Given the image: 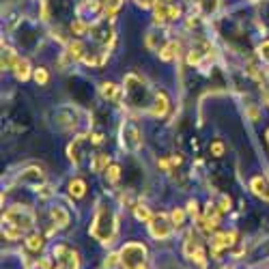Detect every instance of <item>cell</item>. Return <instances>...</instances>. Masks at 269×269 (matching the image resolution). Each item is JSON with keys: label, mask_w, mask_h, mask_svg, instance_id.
Listing matches in <instances>:
<instances>
[{"label": "cell", "mask_w": 269, "mask_h": 269, "mask_svg": "<svg viewBox=\"0 0 269 269\" xmlns=\"http://www.w3.org/2000/svg\"><path fill=\"white\" fill-rule=\"evenodd\" d=\"M32 224H35V213L28 207L15 205L3 216V235L7 239H18Z\"/></svg>", "instance_id": "6da1fadb"}, {"label": "cell", "mask_w": 269, "mask_h": 269, "mask_svg": "<svg viewBox=\"0 0 269 269\" xmlns=\"http://www.w3.org/2000/svg\"><path fill=\"white\" fill-rule=\"evenodd\" d=\"M114 228H117V220H114L112 216V211L108 207H99L97 209V213H95V220H93V224H91V233L93 237L97 241H101V243H110L112 237H114Z\"/></svg>", "instance_id": "7a4b0ae2"}, {"label": "cell", "mask_w": 269, "mask_h": 269, "mask_svg": "<svg viewBox=\"0 0 269 269\" xmlns=\"http://www.w3.org/2000/svg\"><path fill=\"white\" fill-rule=\"evenodd\" d=\"M144 256L146 248L142 243H125L121 250V265H123V269H138L144 265Z\"/></svg>", "instance_id": "3957f363"}, {"label": "cell", "mask_w": 269, "mask_h": 269, "mask_svg": "<svg viewBox=\"0 0 269 269\" xmlns=\"http://www.w3.org/2000/svg\"><path fill=\"white\" fill-rule=\"evenodd\" d=\"M149 228L155 239H166L170 231H173V222H168L166 213H159V216H153V220L149 222Z\"/></svg>", "instance_id": "277c9868"}, {"label": "cell", "mask_w": 269, "mask_h": 269, "mask_svg": "<svg viewBox=\"0 0 269 269\" xmlns=\"http://www.w3.org/2000/svg\"><path fill=\"white\" fill-rule=\"evenodd\" d=\"M235 237H237L235 233H218L216 237H213V241H211V254L218 258L220 252H222L224 248L233 246V243H235Z\"/></svg>", "instance_id": "5b68a950"}, {"label": "cell", "mask_w": 269, "mask_h": 269, "mask_svg": "<svg viewBox=\"0 0 269 269\" xmlns=\"http://www.w3.org/2000/svg\"><path fill=\"white\" fill-rule=\"evenodd\" d=\"M91 35H93L95 41L105 43V45H108V41H112V30L108 28V22H99V24H95V26L91 28Z\"/></svg>", "instance_id": "8992f818"}, {"label": "cell", "mask_w": 269, "mask_h": 269, "mask_svg": "<svg viewBox=\"0 0 269 269\" xmlns=\"http://www.w3.org/2000/svg\"><path fill=\"white\" fill-rule=\"evenodd\" d=\"M168 97H166V93L164 91H157L155 93V99H153V108H151V114L153 117H164V114L168 112Z\"/></svg>", "instance_id": "52a82bcc"}, {"label": "cell", "mask_w": 269, "mask_h": 269, "mask_svg": "<svg viewBox=\"0 0 269 269\" xmlns=\"http://www.w3.org/2000/svg\"><path fill=\"white\" fill-rule=\"evenodd\" d=\"M123 142L127 149H138V146H140V134H138L136 127H132V125L123 127Z\"/></svg>", "instance_id": "ba28073f"}, {"label": "cell", "mask_w": 269, "mask_h": 269, "mask_svg": "<svg viewBox=\"0 0 269 269\" xmlns=\"http://www.w3.org/2000/svg\"><path fill=\"white\" fill-rule=\"evenodd\" d=\"M250 187H252V192H254L258 198L269 200V183L265 181L263 177H254V179H252V181H250Z\"/></svg>", "instance_id": "9c48e42d"}, {"label": "cell", "mask_w": 269, "mask_h": 269, "mask_svg": "<svg viewBox=\"0 0 269 269\" xmlns=\"http://www.w3.org/2000/svg\"><path fill=\"white\" fill-rule=\"evenodd\" d=\"M108 61V50H99V52H91L84 56V63L88 67H101V65Z\"/></svg>", "instance_id": "30bf717a"}, {"label": "cell", "mask_w": 269, "mask_h": 269, "mask_svg": "<svg viewBox=\"0 0 269 269\" xmlns=\"http://www.w3.org/2000/svg\"><path fill=\"white\" fill-rule=\"evenodd\" d=\"M101 97L119 103L121 101V88L117 84H112V82H105V84H101Z\"/></svg>", "instance_id": "8fae6325"}, {"label": "cell", "mask_w": 269, "mask_h": 269, "mask_svg": "<svg viewBox=\"0 0 269 269\" xmlns=\"http://www.w3.org/2000/svg\"><path fill=\"white\" fill-rule=\"evenodd\" d=\"M50 216H52V220H54V222H56V224H59L61 228L69 224V213H67V211H65L63 207H52V211H50Z\"/></svg>", "instance_id": "7c38bea8"}, {"label": "cell", "mask_w": 269, "mask_h": 269, "mask_svg": "<svg viewBox=\"0 0 269 269\" xmlns=\"http://www.w3.org/2000/svg\"><path fill=\"white\" fill-rule=\"evenodd\" d=\"M13 71H15V78L18 80H28V76H30V67H28V61H24V59H20L18 63H15V67H13Z\"/></svg>", "instance_id": "4fadbf2b"}, {"label": "cell", "mask_w": 269, "mask_h": 269, "mask_svg": "<svg viewBox=\"0 0 269 269\" xmlns=\"http://www.w3.org/2000/svg\"><path fill=\"white\" fill-rule=\"evenodd\" d=\"M84 192H86V183L82 181V179H76V181L69 183V194L73 198H82Z\"/></svg>", "instance_id": "5bb4252c"}, {"label": "cell", "mask_w": 269, "mask_h": 269, "mask_svg": "<svg viewBox=\"0 0 269 269\" xmlns=\"http://www.w3.org/2000/svg\"><path fill=\"white\" fill-rule=\"evenodd\" d=\"M20 59H18V54H15L13 50H3V69H13L15 67V63H18Z\"/></svg>", "instance_id": "9a60e30c"}, {"label": "cell", "mask_w": 269, "mask_h": 269, "mask_svg": "<svg viewBox=\"0 0 269 269\" xmlns=\"http://www.w3.org/2000/svg\"><path fill=\"white\" fill-rule=\"evenodd\" d=\"M84 45L80 43V41H73L71 45H69V59H73V61H84Z\"/></svg>", "instance_id": "2e32d148"}, {"label": "cell", "mask_w": 269, "mask_h": 269, "mask_svg": "<svg viewBox=\"0 0 269 269\" xmlns=\"http://www.w3.org/2000/svg\"><path fill=\"white\" fill-rule=\"evenodd\" d=\"M108 164H110V157L105 155V153H99L95 159H93V164H91V168H93V173H101L103 168H108Z\"/></svg>", "instance_id": "e0dca14e"}, {"label": "cell", "mask_w": 269, "mask_h": 269, "mask_svg": "<svg viewBox=\"0 0 269 269\" xmlns=\"http://www.w3.org/2000/svg\"><path fill=\"white\" fill-rule=\"evenodd\" d=\"M101 5H103V11H105V15H110V18H112V15L121 9V5H123V0H101Z\"/></svg>", "instance_id": "ac0fdd59"}, {"label": "cell", "mask_w": 269, "mask_h": 269, "mask_svg": "<svg viewBox=\"0 0 269 269\" xmlns=\"http://www.w3.org/2000/svg\"><path fill=\"white\" fill-rule=\"evenodd\" d=\"M26 248L32 250V252H39L43 248V237L41 235H30V237L26 239Z\"/></svg>", "instance_id": "d6986e66"}, {"label": "cell", "mask_w": 269, "mask_h": 269, "mask_svg": "<svg viewBox=\"0 0 269 269\" xmlns=\"http://www.w3.org/2000/svg\"><path fill=\"white\" fill-rule=\"evenodd\" d=\"M177 52H179V43L177 41H170L164 50H162V59L164 61H173L175 56H177Z\"/></svg>", "instance_id": "ffe728a7"}, {"label": "cell", "mask_w": 269, "mask_h": 269, "mask_svg": "<svg viewBox=\"0 0 269 269\" xmlns=\"http://www.w3.org/2000/svg\"><path fill=\"white\" fill-rule=\"evenodd\" d=\"M136 218H138V220H140V222H151V220H153V216H151V211H149V209H146L144 205H138V207H136Z\"/></svg>", "instance_id": "44dd1931"}, {"label": "cell", "mask_w": 269, "mask_h": 269, "mask_svg": "<svg viewBox=\"0 0 269 269\" xmlns=\"http://www.w3.org/2000/svg\"><path fill=\"white\" fill-rule=\"evenodd\" d=\"M196 3L200 5L202 13H211V11H216V7H218V0H196Z\"/></svg>", "instance_id": "7402d4cb"}, {"label": "cell", "mask_w": 269, "mask_h": 269, "mask_svg": "<svg viewBox=\"0 0 269 269\" xmlns=\"http://www.w3.org/2000/svg\"><path fill=\"white\" fill-rule=\"evenodd\" d=\"M183 220H185V213L181 209H175L173 213H170V222H173V226H181Z\"/></svg>", "instance_id": "603a6c76"}, {"label": "cell", "mask_w": 269, "mask_h": 269, "mask_svg": "<svg viewBox=\"0 0 269 269\" xmlns=\"http://www.w3.org/2000/svg\"><path fill=\"white\" fill-rule=\"evenodd\" d=\"M86 28H88V26H86L82 20H76V22L71 24V32H73V35H84Z\"/></svg>", "instance_id": "cb8c5ba5"}, {"label": "cell", "mask_w": 269, "mask_h": 269, "mask_svg": "<svg viewBox=\"0 0 269 269\" xmlns=\"http://www.w3.org/2000/svg\"><path fill=\"white\" fill-rule=\"evenodd\" d=\"M35 80H37V84H47V71L43 67H39L35 71Z\"/></svg>", "instance_id": "d4e9b609"}, {"label": "cell", "mask_w": 269, "mask_h": 269, "mask_svg": "<svg viewBox=\"0 0 269 269\" xmlns=\"http://www.w3.org/2000/svg\"><path fill=\"white\" fill-rule=\"evenodd\" d=\"M119 177H121V168H119L117 164L110 166V170H108V179H110V181H112V183H117V181H119Z\"/></svg>", "instance_id": "484cf974"}, {"label": "cell", "mask_w": 269, "mask_h": 269, "mask_svg": "<svg viewBox=\"0 0 269 269\" xmlns=\"http://www.w3.org/2000/svg\"><path fill=\"white\" fill-rule=\"evenodd\" d=\"M117 263H121V254H110L108 258H105V263H103V267L105 269H112L114 265H117Z\"/></svg>", "instance_id": "4316f807"}, {"label": "cell", "mask_w": 269, "mask_h": 269, "mask_svg": "<svg viewBox=\"0 0 269 269\" xmlns=\"http://www.w3.org/2000/svg\"><path fill=\"white\" fill-rule=\"evenodd\" d=\"M179 15H181V9L175 5H168V20H177Z\"/></svg>", "instance_id": "83f0119b"}, {"label": "cell", "mask_w": 269, "mask_h": 269, "mask_svg": "<svg viewBox=\"0 0 269 269\" xmlns=\"http://www.w3.org/2000/svg\"><path fill=\"white\" fill-rule=\"evenodd\" d=\"M211 153H213L216 157H220L224 153V144L222 142H213V144H211Z\"/></svg>", "instance_id": "f1b7e54d"}, {"label": "cell", "mask_w": 269, "mask_h": 269, "mask_svg": "<svg viewBox=\"0 0 269 269\" xmlns=\"http://www.w3.org/2000/svg\"><path fill=\"white\" fill-rule=\"evenodd\" d=\"M187 211H190L192 218H198V205H196V200H192L190 205H187Z\"/></svg>", "instance_id": "f546056e"}, {"label": "cell", "mask_w": 269, "mask_h": 269, "mask_svg": "<svg viewBox=\"0 0 269 269\" xmlns=\"http://www.w3.org/2000/svg\"><path fill=\"white\" fill-rule=\"evenodd\" d=\"M260 56H263L265 61H269V41H265L263 45H260Z\"/></svg>", "instance_id": "4dcf8cb0"}, {"label": "cell", "mask_w": 269, "mask_h": 269, "mask_svg": "<svg viewBox=\"0 0 269 269\" xmlns=\"http://www.w3.org/2000/svg\"><path fill=\"white\" fill-rule=\"evenodd\" d=\"M218 209H220V211H228V209H231V200L224 196L222 200H220V207H218Z\"/></svg>", "instance_id": "1f68e13d"}, {"label": "cell", "mask_w": 269, "mask_h": 269, "mask_svg": "<svg viewBox=\"0 0 269 269\" xmlns=\"http://www.w3.org/2000/svg\"><path fill=\"white\" fill-rule=\"evenodd\" d=\"M136 3L140 7H144V9H146V7H155V0H136Z\"/></svg>", "instance_id": "d6a6232c"}, {"label": "cell", "mask_w": 269, "mask_h": 269, "mask_svg": "<svg viewBox=\"0 0 269 269\" xmlns=\"http://www.w3.org/2000/svg\"><path fill=\"white\" fill-rule=\"evenodd\" d=\"M248 114H250V119H252V121H256V119H258V112H256V108H250V110H248Z\"/></svg>", "instance_id": "836d02e7"}, {"label": "cell", "mask_w": 269, "mask_h": 269, "mask_svg": "<svg viewBox=\"0 0 269 269\" xmlns=\"http://www.w3.org/2000/svg\"><path fill=\"white\" fill-rule=\"evenodd\" d=\"M101 140H103V136H101V134H95V136H93V142H95V144H99Z\"/></svg>", "instance_id": "e575fe53"}, {"label": "cell", "mask_w": 269, "mask_h": 269, "mask_svg": "<svg viewBox=\"0 0 269 269\" xmlns=\"http://www.w3.org/2000/svg\"><path fill=\"white\" fill-rule=\"evenodd\" d=\"M157 166H159L162 170H168V162H164V159H162V162H157Z\"/></svg>", "instance_id": "d590c367"}, {"label": "cell", "mask_w": 269, "mask_h": 269, "mask_svg": "<svg viewBox=\"0 0 269 269\" xmlns=\"http://www.w3.org/2000/svg\"><path fill=\"white\" fill-rule=\"evenodd\" d=\"M265 136H267V144H269V129H267V134H265Z\"/></svg>", "instance_id": "8d00e7d4"}, {"label": "cell", "mask_w": 269, "mask_h": 269, "mask_svg": "<svg viewBox=\"0 0 269 269\" xmlns=\"http://www.w3.org/2000/svg\"><path fill=\"white\" fill-rule=\"evenodd\" d=\"M138 269H146V267H144V265H142V267H138Z\"/></svg>", "instance_id": "74e56055"}, {"label": "cell", "mask_w": 269, "mask_h": 269, "mask_svg": "<svg viewBox=\"0 0 269 269\" xmlns=\"http://www.w3.org/2000/svg\"><path fill=\"white\" fill-rule=\"evenodd\" d=\"M164 3H168V0H164Z\"/></svg>", "instance_id": "f35d334b"}]
</instances>
